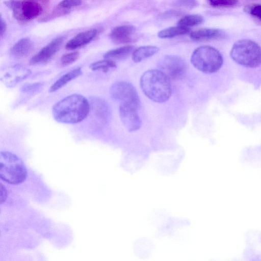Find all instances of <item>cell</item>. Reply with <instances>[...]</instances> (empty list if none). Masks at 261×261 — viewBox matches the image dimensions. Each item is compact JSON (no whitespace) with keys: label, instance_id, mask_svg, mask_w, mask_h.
<instances>
[{"label":"cell","instance_id":"obj_18","mask_svg":"<svg viewBox=\"0 0 261 261\" xmlns=\"http://www.w3.org/2000/svg\"><path fill=\"white\" fill-rule=\"evenodd\" d=\"M159 50V48L152 45H146L139 47L134 50L132 53V59L135 63H139L142 60L149 58Z\"/></svg>","mask_w":261,"mask_h":261},{"label":"cell","instance_id":"obj_27","mask_svg":"<svg viewBox=\"0 0 261 261\" xmlns=\"http://www.w3.org/2000/svg\"><path fill=\"white\" fill-rule=\"evenodd\" d=\"M174 5L178 7L192 9L198 6L197 0H176Z\"/></svg>","mask_w":261,"mask_h":261},{"label":"cell","instance_id":"obj_12","mask_svg":"<svg viewBox=\"0 0 261 261\" xmlns=\"http://www.w3.org/2000/svg\"><path fill=\"white\" fill-rule=\"evenodd\" d=\"M90 109L102 122L108 123L111 118V112L108 103L103 99L91 96L89 98Z\"/></svg>","mask_w":261,"mask_h":261},{"label":"cell","instance_id":"obj_9","mask_svg":"<svg viewBox=\"0 0 261 261\" xmlns=\"http://www.w3.org/2000/svg\"><path fill=\"white\" fill-rule=\"evenodd\" d=\"M137 109L125 105H120L119 114L121 122L129 132L136 131L141 126V120Z\"/></svg>","mask_w":261,"mask_h":261},{"label":"cell","instance_id":"obj_22","mask_svg":"<svg viewBox=\"0 0 261 261\" xmlns=\"http://www.w3.org/2000/svg\"><path fill=\"white\" fill-rule=\"evenodd\" d=\"M89 68L93 71L101 70L106 73L116 68V64L113 60L106 59L92 63L89 65Z\"/></svg>","mask_w":261,"mask_h":261},{"label":"cell","instance_id":"obj_13","mask_svg":"<svg viewBox=\"0 0 261 261\" xmlns=\"http://www.w3.org/2000/svg\"><path fill=\"white\" fill-rule=\"evenodd\" d=\"M97 33L96 29L81 32L69 40L66 44L67 49L72 50L83 46L91 42Z\"/></svg>","mask_w":261,"mask_h":261},{"label":"cell","instance_id":"obj_26","mask_svg":"<svg viewBox=\"0 0 261 261\" xmlns=\"http://www.w3.org/2000/svg\"><path fill=\"white\" fill-rule=\"evenodd\" d=\"M81 4V0H62L59 3L58 8L62 9H68L80 6Z\"/></svg>","mask_w":261,"mask_h":261},{"label":"cell","instance_id":"obj_8","mask_svg":"<svg viewBox=\"0 0 261 261\" xmlns=\"http://www.w3.org/2000/svg\"><path fill=\"white\" fill-rule=\"evenodd\" d=\"M158 68L170 80H177L185 75L187 65L185 60L180 57L166 55L158 62Z\"/></svg>","mask_w":261,"mask_h":261},{"label":"cell","instance_id":"obj_3","mask_svg":"<svg viewBox=\"0 0 261 261\" xmlns=\"http://www.w3.org/2000/svg\"><path fill=\"white\" fill-rule=\"evenodd\" d=\"M27 176V170L23 162L17 155L8 151L0 153V177L6 182L18 185Z\"/></svg>","mask_w":261,"mask_h":261},{"label":"cell","instance_id":"obj_29","mask_svg":"<svg viewBox=\"0 0 261 261\" xmlns=\"http://www.w3.org/2000/svg\"><path fill=\"white\" fill-rule=\"evenodd\" d=\"M7 30V23L5 20L2 18V15L0 16V35L2 37Z\"/></svg>","mask_w":261,"mask_h":261},{"label":"cell","instance_id":"obj_19","mask_svg":"<svg viewBox=\"0 0 261 261\" xmlns=\"http://www.w3.org/2000/svg\"><path fill=\"white\" fill-rule=\"evenodd\" d=\"M134 46L127 45L110 50L105 54L103 57L110 60H122L128 57L133 51Z\"/></svg>","mask_w":261,"mask_h":261},{"label":"cell","instance_id":"obj_16","mask_svg":"<svg viewBox=\"0 0 261 261\" xmlns=\"http://www.w3.org/2000/svg\"><path fill=\"white\" fill-rule=\"evenodd\" d=\"M33 46V43L30 39L22 38L11 47L10 55L15 58L24 57L31 52Z\"/></svg>","mask_w":261,"mask_h":261},{"label":"cell","instance_id":"obj_17","mask_svg":"<svg viewBox=\"0 0 261 261\" xmlns=\"http://www.w3.org/2000/svg\"><path fill=\"white\" fill-rule=\"evenodd\" d=\"M82 70L81 68H77L69 71L58 79L50 86L49 92L53 93L58 90L68 82L80 76L82 74Z\"/></svg>","mask_w":261,"mask_h":261},{"label":"cell","instance_id":"obj_20","mask_svg":"<svg viewBox=\"0 0 261 261\" xmlns=\"http://www.w3.org/2000/svg\"><path fill=\"white\" fill-rule=\"evenodd\" d=\"M190 31V30L188 28L178 25L163 29L159 32L158 35L162 39L171 38L188 34Z\"/></svg>","mask_w":261,"mask_h":261},{"label":"cell","instance_id":"obj_28","mask_svg":"<svg viewBox=\"0 0 261 261\" xmlns=\"http://www.w3.org/2000/svg\"><path fill=\"white\" fill-rule=\"evenodd\" d=\"M246 9L252 16L261 20V5H252L248 6Z\"/></svg>","mask_w":261,"mask_h":261},{"label":"cell","instance_id":"obj_5","mask_svg":"<svg viewBox=\"0 0 261 261\" xmlns=\"http://www.w3.org/2000/svg\"><path fill=\"white\" fill-rule=\"evenodd\" d=\"M191 62L198 70L206 74L213 73L218 71L223 63V59L220 53L210 46H201L193 52Z\"/></svg>","mask_w":261,"mask_h":261},{"label":"cell","instance_id":"obj_25","mask_svg":"<svg viewBox=\"0 0 261 261\" xmlns=\"http://www.w3.org/2000/svg\"><path fill=\"white\" fill-rule=\"evenodd\" d=\"M43 86L41 83H35L32 84H26L21 88L22 92L33 93L39 91Z\"/></svg>","mask_w":261,"mask_h":261},{"label":"cell","instance_id":"obj_1","mask_svg":"<svg viewBox=\"0 0 261 261\" xmlns=\"http://www.w3.org/2000/svg\"><path fill=\"white\" fill-rule=\"evenodd\" d=\"M90 110L89 101L79 94L68 95L56 103L52 108L54 119L58 122L75 124L84 120Z\"/></svg>","mask_w":261,"mask_h":261},{"label":"cell","instance_id":"obj_14","mask_svg":"<svg viewBox=\"0 0 261 261\" xmlns=\"http://www.w3.org/2000/svg\"><path fill=\"white\" fill-rule=\"evenodd\" d=\"M30 71L21 66H13L6 71L2 77V80L8 85V87H12L18 82L23 80L30 74Z\"/></svg>","mask_w":261,"mask_h":261},{"label":"cell","instance_id":"obj_10","mask_svg":"<svg viewBox=\"0 0 261 261\" xmlns=\"http://www.w3.org/2000/svg\"><path fill=\"white\" fill-rule=\"evenodd\" d=\"M63 41V37L56 38L35 54L31 59L30 64L35 65L47 62L58 51Z\"/></svg>","mask_w":261,"mask_h":261},{"label":"cell","instance_id":"obj_7","mask_svg":"<svg viewBox=\"0 0 261 261\" xmlns=\"http://www.w3.org/2000/svg\"><path fill=\"white\" fill-rule=\"evenodd\" d=\"M111 97L120 105H125L139 109L140 98L134 86L127 81H119L114 83L110 90Z\"/></svg>","mask_w":261,"mask_h":261},{"label":"cell","instance_id":"obj_23","mask_svg":"<svg viewBox=\"0 0 261 261\" xmlns=\"http://www.w3.org/2000/svg\"><path fill=\"white\" fill-rule=\"evenodd\" d=\"M79 56V53L77 51H74L64 54L61 58V64L63 66L70 65L77 60Z\"/></svg>","mask_w":261,"mask_h":261},{"label":"cell","instance_id":"obj_30","mask_svg":"<svg viewBox=\"0 0 261 261\" xmlns=\"http://www.w3.org/2000/svg\"><path fill=\"white\" fill-rule=\"evenodd\" d=\"M1 193H3V194L1 195V202H3L5 201L7 198V191L4 186L3 185L1 184Z\"/></svg>","mask_w":261,"mask_h":261},{"label":"cell","instance_id":"obj_15","mask_svg":"<svg viewBox=\"0 0 261 261\" xmlns=\"http://www.w3.org/2000/svg\"><path fill=\"white\" fill-rule=\"evenodd\" d=\"M226 33L222 30L214 28H205L193 32L191 38L195 41H205L225 38Z\"/></svg>","mask_w":261,"mask_h":261},{"label":"cell","instance_id":"obj_6","mask_svg":"<svg viewBox=\"0 0 261 261\" xmlns=\"http://www.w3.org/2000/svg\"><path fill=\"white\" fill-rule=\"evenodd\" d=\"M4 4L11 10L14 18L21 22L35 19L43 11L41 5L33 1L8 0Z\"/></svg>","mask_w":261,"mask_h":261},{"label":"cell","instance_id":"obj_2","mask_svg":"<svg viewBox=\"0 0 261 261\" xmlns=\"http://www.w3.org/2000/svg\"><path fill=\"white\" fill-rule=\"evenodd\" d=\"M140 86L144 94L156 102L166 101L172 94L170 79L158 69L145 72L140 79Z\"/></svg>","mask_w":261,"mask_h":261},{"label":"cell","instance_id":"obj_4","mask_svg":"<svg viewBox=\"0 0 261 261\" xmlns=\"http://www.w3.org/2000/svg\"><path fill=\"white\" fill-rule=\"evenodd\" d=\"M230 56L237 64L249 68L261 65V47L253 41L241 39L234 43Z\"/></svg>","mask_w":261,"mask_h":261},{"label":"cell","instance_id":"obj_21","mask_svg":"<svg viewBox=\"0 0 261 261\" xmlns=\"http://www.w3.org/2000/svg\"><path fill=\"white\" fill-rule=\"evenodd\" d=\"M204 21L202 16L198 14H192L186 15L181 18L177 22L178 25L188 28L196 26Z\"/></svg>","mask_w":261,"mask_h":261},{"label":"cell","instance_id":"obj_24","mask_svg":"<svg viewBox=\"0 0 261 261\" xmlns=\"http://www.w3.org/2000/svg\"><path fill=\"white\" fill-rule=\"evenodd\" d=\"M209 4L214 7H230L237 5L238 0H207Z\"/></svg>","mask_w":261,"mask_h":261},{"label":"cell","instance_id":"obj_11","mask_svg":"<svg viewBox=\"0 0 261 261\" xmlns=\"http://www.w3.org/2000/svg\"><path fill=\"white\" fill-rule=\"evenodd\" d=\"M110 37L115 44L129 43L137 40L136 28L129 24L119 25L112 30Z\"/></svg>","mask_w":261,"mask_h":261}]
</instances>
